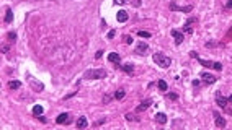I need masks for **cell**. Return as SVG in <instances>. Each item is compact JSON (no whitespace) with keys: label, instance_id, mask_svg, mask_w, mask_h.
<instances>
[{"label":"cell","instance_id":"83f0119b","mask_svg":"<svg viewBox=\"0 0 232 130\" xmlns=\"http://www.w3.org/2000/svg\"><path fill=\"white\" fill-rule=\"evenodd\" d=\"M103 52H105L103 49H101V50H97V54H95V59H97V60H98V59H101V55H103Z\"/></svg>","mask_w":232,"mask_h":130},{"label":"cell","instance_id":"7c38bea8","mask_svg":"<svg viewBox=\"0 0 232 130\" xmlns=\"http://www.w3.org/2000/svg\"><path fill=\"white\" fill-rule=\"evenodd\" d=\"M147 49H149V46L146 44V42H139L134 52H136V54H139V55H144V54H146V50H147Z\"/></svg>","mask_w":232,"mask_h":130},{"label":"cell","instance_id":"603a6c76","mask_svg":"<svg viewBox=\"0 0 232 130\" xmlns=\"http://www.w3.org/2000/svg\"><path fill=\"white\" fill-rule=\"evenodd\" d=\"M157 86H159V90H160V91H167V81L165 80H159Z\"/></svg>","mask_w":232,"mask_h":130},{"label":"cell","instance_id":"3957f363","mask_svg":"<svg viewBox=\"0 0 232 130\" xmlns=\"http://www.w3.org/2000/svg\"><path fill=\"white\" fill-rule=\"evenodd\" d=\"M83 77L88 78V80H101V78L106 77V70H103V68H92V70H87Z\"/></svg>","mask_w":232,"mask_h":130},{"label":"cell","instance_id":"9a60e30c","mask_svg":"<svg viewBox=\"0 0 232 130\" xmlns=\"http://www.w3.org/2000/svg\"><path fill=\"white\" fill-rule=\"evenodd\" d=\"M214 117H216L214 122H216V125H217V127H221V128H222V127H226V119H224L222 115H219L217 112H214Z\"/></svg>","mask_w":232,"mask_h":130},{"label":"cell","instance_id":"ac0fdd59","mask_svg":"<svg viewBox=\"0 0 232 130\" xmlns=\"http://www.w3.org/2000/svg\"><path fill=\"white\" fill-rule=\"evenodd\" d=\"M8 88H10V90H20V88H21V81H18V80H12V81L8 83Z\"/></svg>","mask_w":232,"mask_h":130},{"label":"cell","instance_id":"277c9868","mask_svg":"<svg viewBox=\"0 0 232 130\" xmlns=\"http://www.w3.org/2000/svg\"><path fill=\"white\" fill-rule=\"evenodd\" d=\"M28 81H30L31 88H33V90H36L38 93H41L43 90H44V85H43L41 81H38V80H34V78H33L31 75H28Z\"/></svg>","mask_w":232,"mask_h":130},{"label":"cell","instance_id":"52a82bcc","mask_svg":"<svg viewBox=\"0 0 232 130\" xmlns=\"http://www.w3.org/2000/svg\"><path fill=\"white\" fill-rule=\"evenodd\" d=\"M172 36L175 38V42H177V44H182V42L185 41V36H183V33H180L178 30H172Z\"/></svg>","mask_w":232,"mask_h":130},{"label":"cell","instance_id":"4dcf8cb0","mask_svg":"<svg viewBox=\"0 0 232 130\" xmlns=\"http://www.w3.org/2000/svg\"><path fill=\"white\" fill-rule=\"evenodd\" d=\"M169 98H170V99H172V101H175V99H177V98H178V96H177V95H175V93H169Z\"/></svg>","mask_w":232,"mask_h":130},{"label":"cell","instance_id":"4fadbf2b","mask_svg":"<svg viewBox=\"0 0 232 130\" xmlns=\"http://www.w3.org/2000/svg\"><path fill=\"white\" fill-rule=\"evenodd\" d=\"M128 18H129V15H128V12H124V10H119L118 13H116V20H118L119 23H124V21H128Z\"/></svg>","mask_w":232,"mask_h":130},{"label":"cell","instance_id":"30bf717a","mask_svg":"<svg viewBox=\"0 0 232 130\" xmlns=\"http://www.w3.org/2000/svg\"><path fill=\"white\" fill-rule=\"evenodd\" d=\"M170 8H172V10H180V12L188 13V12H191V10H193V5H188V7H177L175 2H172V3H170Z\"/></svg>","mask_w":232,"mask_h":130},{"label":"cell","instance_id":"4316f807","mask_svg":"<svg viewBox=\"0 0 232 130\" xmlns=\"http://www.w3.org/2000/svg\"><path fill=\"white\" fill-rule=\"evenodd\" d=\"M124 117H126V120H136V122H139V120H141V119H137L136 115H133V114H126Z\"/></svg>","mask_w":232,"mask_h":130},{"label":"cell","instance_id":"f546056e","mask_svg":"<svg viewBox=\"0 0 232 130\" xmlns=\"http://www.w3.org/2000/svg\"><path fill=\"white\" fill-rule=\"evenodd\" d=\"M114 34H116V33H114V30H111L110 33L106 34V38H108V39H111V38H114Z\"/></svg>","mask_w":232,"mask_h":130},{"label":"cell","instance_id":"ba28073f","mask_svg":"<svg viewBox=\"0 0 232 130\" xmlns=\"http://www.w3.org/2000/svg\"><path fill=\"white\" fill-rule=\"evenodd\" d=\"M150 104H152V99H144L142 103L136 107V112H142V111H146Z\"/></svg>","mask_w":232,"mask_h":130},{"label":"cell","instance_id":"1f68e13d","mask_svg":"<svg viewBox=\"0 0 232 130\" xmlns=\"http://www.w3.org/2000/svg\"><path fill=\"white\" fill-rule=\"evenodd\" d=\"M8 49H10L8 46H3V47H2V52H3V54H7V52H8Z\"/></svg>","mask_w":232,"mask_h":130},{"label":"cell","instance_id":"484cf974","mask_svg":"<svg viewBox=\"0 0 232 130\" xmlns=\"http://www.w3.org/2000/svg\"><path fill=\"white\" fill-rule=\"evenodd\" d=\"M123 41H124L126 44H133V38H131L129 34H124V36H123Z\"/></svg>","mask_w":232,"mask_h":130},{"label":"cell","instance_id":"6da1fadb","mask_svg":"<svg viewBox=\"0 0 232 130\" xmlns=\"http://www.w3.org/2000/svg\"><path fill=\"white\" fill-rule=\"evenodd\" d=\"M190 55L191 57H194V59H196L201 65H204V67L206 68H214V70H217V72H221L222 70V63L221 62H211V60H203L201 59V57L198 55V52H196V50H191V52H190Z\"/></svg>","mask_w":232,"mask_h":130},{"label":"cell","instance_id":"7a4b0ae2","mask_svg":"<svg viewBox=\"0 0 232 130\" xmlns=\"http://www.w3.org/2000/svg\"><path fill=\"white\" fill-rule=\"evenodd\" d=\"M152 60L155 62V65H159V67H162V68H169L172 65V59L167 57L165 54H162V52H155L154 55H152Z\"/></svg>","mask_w":232,"mask_h":130},{"label":"cell","instance_id":"d6a6232c","mask_svg":"<svg viewBox=\"0 0 232 130\" xmlns=\"http://www.w3.org/2000/svg\"><path fill=\"white\" fill-rule=\"evenodd\" d=\"M226 7H227V8H232V0H227V2H226Z\"/></svg>","mask_w":232,"mask_h":130},{"label":"cell","instance_id":"5bb4252c","mask_svg":"<svg viewBox=\"0 0 232 130\" xmlns=\"http://www.w3.org/2000/svg\"><path fill=\"white\" fill-rule=\"evenodd\" d=\"M216 103L219 104L221 107H224V109H226V106H227V99H226V98H222V95H221L219 91H217V93H216Z\"/></svg>","mask_w":232,"mask_h":130},{"label":"cell","instance_id":"5b68a950","mask_svg":"<svg viewBox=\"0 0 232 130\" xmlns=\"http://www.w3.org/2000/svg\"><path fill=\"white\" fill-rule=\"evenodd\" d=\"M56 122L57 124H70L72 122V119H70V114H67V112H62V114H59L56 117Z\"/></svg>","mask_w":232,"mask_h":130},{"label":"cell","instance_id":"836d02e7","mask_svg":"<svg viewBox=\"0 0 232 130\" xmlns=\"http://www.w3.org/2000/svg\"><path fill=\"white\" fill-rule=\"evenodd\" d=\"M227 103H230V104H232V95H230V96L227 98Z\"/></svg>","mask_w":232,"mask_h":130},{"label":"cell","instance_id":"cb8c5ba5","mask_svg":"<svg viewBox=\"0 0 232 130\" xmlns=\"http://www.w3.org/2000/svg\"><path fill=\"white\" fill-rule=\"evenodd\" d=\"M7 38H8L10 42H15L17 41V33H8V34H7Z\"/></svg>","mask_w":232,"mask_h":130},{"label":"cell","instance_id":"8992f818","mask_svg":"<svg viewBox=\"0 0 232 130\" xmlns=\"http://www.w3.org/2000/svg\"><path fill=\"white\" fill-rule=\"evenodd\" d=\"M199 77H201V80L204 81L206 85H213V83H216V77L211 75V73H206V72H203Z\"/></svg>","mask_w":232,"mask_h":130},{"label":"cell","instance_id":"d4e9b609","mask_svg":"<svg viewBox=\"0 0 232 130\" xmlns=\"http://www.w3.org/2000/svg\"><path fill=\"white\" fill-rule=\"evenodd\" d=\"M137 34H139V38H150V36H152L150 33H147V31H141V30L137 31Z\"/></svg>","mask_w":232,"mask_h":130},{"label":"cell","instance_id":"d6986e66","mask_svg":"<svg viewBox=\"0 0 232 130\" xmlns=\"http://www.w3.org/2000/svg\"><path fill=\"white\" fill-rule=\"evenodd\" d=\"M121 70L126 72V73H133L134 67H133V63H123V65H121Z\"/></svg>","mask_w":232,"mask_h":130},{"label":"cell","instance_id":"2e32d148","mask_svg":"<svg viewBox=\"0 0 232 130\" xmlns=\"http://www.w3.org/2000/svg\"><path fill=\"white\" fill-rule=\"evenodd\" d=\"M194 21H196L194 18H190V20L186 21V23H185V26H183V31H185V33H190V34L193 33V26H191V25L194 23Z\"/></svg>","mask_w":232,"mask_h":130},{"label":"cell","instance_id":"44dd1931","mask_svg":"<svg viewBox=\"0 0 232 130\" xmlns=\"http://www.w3.org/2000/svg\"><path fill=\"white\" fill-rule=\"evenodd\" d=\"M7 15H5V21H7V23H12V21H13V12L10 10V8H7Z\"/></svg>","mask_w":232,"mask_h":130},{"label":"cell","instance_id":"8fae6325","mask_svg":"<svg viewBox=\"0 0 232 130\" xmlns=\"http://www.w3.org/2000/svg\"><path fill=\"white\" fill-rule=\"evenodd\" d=\"M75 127L77 128H87V127H88V120H87V117H83V115H82V117H78L77 122H75Z\"/></svg>","mask_w":232,"mask_h":130},{"label":"cell","instance_id":"9c48e42d","mask_svg":"<svg viewBox=\"0 0 232 130\" xmlns=\"http://www.w3.org/2000/svg\"><path fill=\"white\" fill-rule=\"evenodd\" d=\"M108 60H110L111 63H114L116 67H121V65H119V62H121V57H119L118 54H116V52H111L110 55H108Z\"/></svg>","mask_w":232,"mask_h":130},{"label":"cell","instance_id":"e0dca14e","mask_svg":"<svg viewBox=\"0 0 232 130\" xmlns=\"http://www.w3.org/2000/svg\"><path fill=\"white\" fill-rule=\"evenodd\" d=\"M155 122H157V124H160V125L167 124V115H165L164 112H159V114L155 115Z\"/></svg>","mask_w":232,"mask_h":130},{"label":"cell","instance_id":"ffe728a7","mask_svg":"<svg viewBox=\"0 0 232 130\" xmlns=\"http://www.w3.org/2000/svg\"><path fill=\"white\" fill-rule=\"evenodd\" d=\"M124 96H126V91L123 90V88H119V90H116V93H114V98H116V99H123V98H124Z\"/></svg>","mask_w":232,"mask_h":130},{"label":"cell","instance_id":"7402d4cb","mask_svg":"<svg viewBox=\"0 0 232 130\" xmlns=\"http://www.w3.org/2000/svg\"><path fill=\"white\" fill-rule=\"evenodd\" d=\"M33 114H34V115H41V114H43V106L36 104V106L33 107Z\"/></svg>","mask_w":232,"mask_h":130},{"label":"cell","instance_id":"f1b7e54d","mask_svg":"<svg viewBox=\"0 0 232 130\" xmlns=\"http://www.w3.org/2000/svg\"><path fill=\"white\" fill-rule=\"evenodd\" d=\"M113 2H114L116 5H124V3L129 2V0H113Z\"/></svg>","mask_w":232,"mask_h":130}]
</instances>
